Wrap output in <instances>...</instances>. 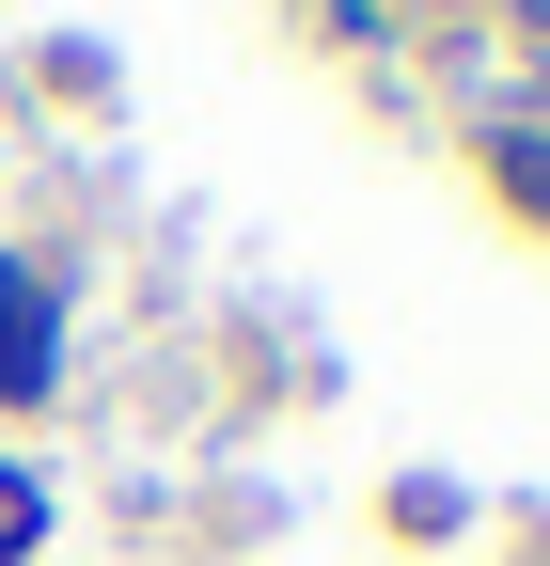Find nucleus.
Returning <instances> with one entry per match:
<instances>
[{
    "instance_id": "20e7f679",
    "label": "nucleus",
    "mask_w": 550,
    "mask_h": 566,
    "mask_svg": "<svg viewBox=\"0 0 550 566\" xmlns=\"http://www.w3.org/2000/svg\"><path fill=\"white\" fill-rule=\"evenodd\" d=\"M32 535H47V488H32L17 457H0V566H32Z\"/></svg>"
},
{
    "instance_id": "f257e3e1",
    "label": "nucleus",
    "mask_w": 550,
    "mask_h": 566,
    "mask_svg": "<svg viewBox=\"0 0 550 566\" xmlns=\"http://www.w3.org/2000/svg\"><path fill=\"white\" fill-rule=\"evenodd\" d=\"M63 378V300H47V268H0V409H47Z\"/></svg>"
},
{
    "instance_id": "7ed1b4c3",
    "label": "nucleus",
    "mask_w": 550,
    "mask_h": 566,
    "mask_svg": "<svg viewBox=\"0 0 550 566\" xmlns=\"http://www.w3.org/2000/svg\"><path fill=\"white\" fill-rule=\"evenodd\" d=\"M456 520H472V504H456L441 472H393V535H409V551H425V535H456Z\"/></svg>"
},
{
    "instance_id": "39448f33",
    "label": "nucleus",
    "mask_w": 550,
    "mask_h": 566,
    "mask_svg": "<svg viewBox=\"0 0 550 566\" xmlns=\"http://www.w3.org/2000/svg\"><path fill=\"white\" fill-rule=\"evenodd\" d=\"M504 48H519V63H550V0H504Z\"/></svg>"
},
{
    "instance_id": "f03ea898",
    "label": "nucleus",
    "mask_w": 550,
    "mask_h": 566,
    "mask_svg": "<svg viewBox=\"0 0 550 566\" xmlns=\"http://www.w3.org/2000/svg\"><path fill=\"white\" fill-rule=\"evenodd\" d=\"M472 174H488V205H504L519 237H550V126L488 111V126H472Z\"/></svg>"
},
{
    "instance_id": "423d86ee",
    "label": "nucleus",
    "mask_w": 550,
    "mask_h": 566,
    "mask_svg": "<svg viewBox=\"0 0 550 566\" xmlns=\"http://www.w3.org/2000/svg\"><path fill=\"white\" fill-rule=\"evenodd\" d=\"M425 17H504V0H425Z\"/></svg>"
}]
</instances>
